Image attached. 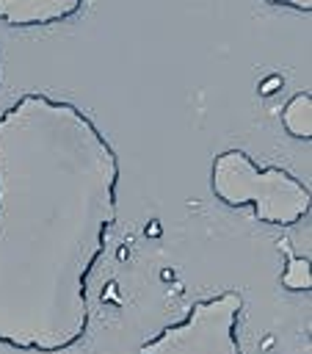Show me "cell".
Listing matches in <instances>:
<instances>
[{"label":"cell","mask_w":312,"mask_h":354,"mask_svg":"<svg viewBox=\"0 0 312 354\" xmlns=\"http://www.w3.org/2000/svg\"><path fill=\"white\" fill-rule=\"evenodd\" d=\"M119 177L113 144L75 102L28 91L0 113V346L61 354L86 337Z\"/></svg>","instance_id":"obj_1"},{"label":"cell","mask_w":312,"mask_h":354,"mask_svg":"<svg viewBox=\"0 0 312 354\" xmlns=\"http://www.w3.org/2000/svg\"><path fill=\"white\" fill-rule=\"evenodd\" d=\"M210 191L226 207H251L271 227H295L312 210L309 185L282 166H257L243 149H224L210 169Z\"/></svg>","instance_id":"obj_2"},{"label":"cell","mask_w":312,"mask_h":354,"mask_svg":"<svg viewBox=\"0 0 312 354\" xmlns=\"http://www.w3.org/2000/svg\"><path fill=\"white\" fill-rule=\"evenodd\" d=\"M282 127L301 141L312 138V94L309 91H298L293 94L284 108H282Z\"/></svg>","instance_id":"obj_5"},{"label":"cell","mask_w":312,"mask_h":354,"mask_svg":"<svg viewBox=\"0 0 312 354\" xmlns=\"http://www.w3.org/2000/svg\"><path fill=\"white\" fill-rule=\"evenodd\" d=\"M265 3H271V6H287V8L304 11V14L312 11V0H265Z\"/></svg>","instance_id":"obj_7"},{"label":"cell","mask_w":312,"mask_h":354,"mask_svg":"<svg viewBox=\"0 0 312 354\" xmlns=\"http://www.w3.org/2000/svg\"><path fill=\"white\" fill-rule=\"evenodd\" d=\"M284 249V268H282V285L293 293H309L312 290V268H309V260L306 257H298V254H290L287 246Z\"/></svg>","instance_id":"obj_6"},{"label":"cell","mask_w":312,"mask_h":354,"mask_svg":"<svg viewBox=\"0 0 312 354\" xmlns=\"http://www.w3.org/2000/svg\"><path fill=\"white\" fill-rule=\"evenodd\" d=\"M86 0H0V22L6 28H52L75 19Z\"/></svg>","instance_id":"obj_4"},{"label":"cell","mask_w":312,"mask_h":354,"mask_svg":"<svg viewBox=\"0 0 312 354\" xmlns=\"http://www.w3.org/2000/svg\"><path fill=\"white\" fill-rule=\"evenodd\" d=\"M240 313L243 296L237 290H224L193 301L185 318L144 340L138 354H243L237 337Z\"/></svg>","instance_id":"obj_3"}]
</instances>
